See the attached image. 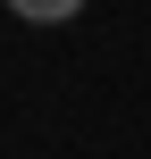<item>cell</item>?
Masks as SVG:
<instances>
[{
    "mask_svg": "<svg viewBox=\"0 0 151 159\" xmlns=\"http://www.w3.org/2000/svg\"><path fill=\"white\" fill-rule=\"evenodd\" d=\"M0 8H8L17 25H67V17L84 8V0H0Z\"/></svg>",
    "mask_w": 151,
    "mask_h": 159,
    "instance_id": "6da1fadb",
    "label": "cell"
}]
</instances>
